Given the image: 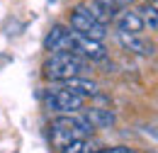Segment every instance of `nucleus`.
I'll use <instances>...</instances> for the list:
<instances>
[{
    "mask_svg": "<svg viewBox=\"0 0 158 153\" xmlns=\"http://www.w3.org/2000/svg\"><path fill=\"white\" fill-rule=\"evenodd\" d=\"M114 22H117V29L119 34H141L143 32V19L139 12H131V10H124V12H119L114 15Z\"/></svg>",
    "mask_w": 158,
    "mask_h": 153,
    "instance_id": "obj_6",
    "label": "nucleus"
},
{
    "mask_svg": "<svg viewBox=\"0 0 158 153\" xmlns=\"http://www.w3.org/2000/svg\"><path fill=\"white\" fill-rule=\"evenodd\" d=\"M44 46L51 54H73L78 58L85 56V58H93V61H100V58L107 56L102 41L85 39L80 34H76V32H71V29H66V27H61V24L51 27V32L44 39Z\"/></svg>",
    "mask_w": 158,
    "mask_h": 153,
    "instance_id": "obj_1",
    "label": "nucleus"
},
{
    "mask_svg": "<svg viewBox=\"0 0 158 153\" xmlns=\"http://www.w3.org/2000/svg\"><path fill=\"white\" fill-rule=\"evenodd\" d=\"M83 117L93 124V129H95V126H98V129H105V126H112V124H114V112H110V110H105V107H90Z\"/></svg>",
    "mask_w": 158,
    "mask_h": 153,
    "instance_id": "obj_7",
    "label": "nucleus"
},
{
    "mask_svg": "<svg viewBox=\"0 0 158 153\" xmlns=\"http://www.w3.org/2000/svg\"><path fill=\"white\" fill-rule=\"evenodd\" d=\"M44 102H46V107H49V110H54V112L76 114L78 110H83L85 97L76 95V93H71V90H66V88H54V90H46Z\"/></svg>",
    "mask_w": 158,
    "mask_h": 153,
    "instance_id": "obj_5",
    "label": "nucleus"
},
{
    "mask_svg": "<svg viewBox=\"0 0 158 153\" xmlns=\"http://www.w3.org/2000/svg\"><path fill=\"white\" fill-rule=\"evenodd\" d=\"M61 153H90V143L85 141V139H76V141H71V143H66Z\"/></svg>",
    "mask_w": 158,
    "mask_h": 153,
    "instance_id": "obj_10",
    "label": "nucleus"
},
{
    "mask_svg": "<svg viewBox=\"0 0 158 153\" xmlns=\"http://www.w3.org/2000/svg\"><path fill=\"white\" fill-rule=\"evenodd\" d=\"M119 41H122L127 49L141 54V56H151V54H153V46L146 44V41L141 39V34H119Z\"/></svg>",
    "mask_w": 158,
    "mask_h": 153,
    "instance_id": "obj_9",
    "label": "nucleus"
},
{
    "mask_svg": "<svg viewBox=\"0 0 158 153\" xmlns=\"http://www.w3.org/2000/svg\"><path fill=\"white\" fill-rule=\"evenodd\" d=\"M100 5H105V7H110V10H117V7H124V5H129L131 0H95Z\"/></svg>",
    "mask_w": 158,
    "mask_h": 153,
    "instance_id": "obj_12",
    "label": "nucleus"
},
{
    "mask_svg": "<svg viewBox=\"0 0 158 153\" xmlns=\"http://www.w3.org/2000/svg\"><path fill=\"white\" fill-rule=\"evenodd\" d=\"M88 134H93V124L85 117L63 114L51 122V141L56 148H63L66 143H71L76 139H85Z\"/></svg>",
    "mask_w": 158,
    "mask_h": 153,
    "instance_id": "obj_2",
    "label": "nucleus"
},
{
    "mask_svg": "<svg viewBox=\"0 0 158 153\" xmlns=\"http://www.w3.org/2000/svg\"><path fill=\"white\" fill-rule=\"evenodd\" d=\"M98 153H136V151L127 148V146H114V148H105V151H98Z\"/></svg>",
    "mask_w": 158,
    "mask_h": 153,
    "instance_id": "obj_13",
    "label": "nucleus"
},
{
    "mask_svg": "<svg viewBox=\"0 0 158 153\" xmlns=\"http://www.w3.org/2000/svg\"><path fill=\"white\" fill-rule=\"evenodd\" d=\"M141 12H146V15H143V24H146V22H148V27H151V32H153V29H156V5H153V2H151V5H148V7H143V10H141Z\"/></svg>",
    "mask_w": 158,
    "mask_h": 153,
    "instance_id": "obj_11",
    "label": "nucleus"
},
{
    "mask_svg": "<svg viewBox=\"0 0 158 153\" xmlns=\"http://www.w3.org/2000/svg\"><path fill=\"white\" fill-rule=\"evenodd\" d=\"M46 76L51 80H71V78H80L88 71V63L83 58L73 56V54H51V58L44 66Z\"/></svg>",
    "mask_w": 158,
    "mask_h": 153,
    "instance_id": "obj_3",
    "label": "nucleus"
},
{
    "mask_svg": "<svg viewBox=\"0 0 158 153\" xmlns=\"http://www.w3.org/2000/svg\"><path fill=\"white\" fill-rule=\"evenodd\" d=\"M63 88L76 93V95L85 97V95H98V83L93 80H85V78H71V80H63Z\"/></svg>",
    "mask_w": 158,
    "mask_h": 153,
    "instance_id": "obj_8",
    "label": "nucleus"
},
{
    "mask_svg": "<svg viewBox=\"0 0 158 153\" xmlns=\"http://www.w3.org/2000/svg\"><path fill=\"white\" fill-rule=\"evenodd\" d=\"M71 27H73L76 34H80L85 39H93V41H102L105 34H107V27H102L98 19L90 17L85 5H78V7L71 10Z\"/></svg>",
    "mask_w": 158,
    "mask_h": 153,
    "instance_id": "obj_4",
    "label": "nucleus"
}]
</instances>
